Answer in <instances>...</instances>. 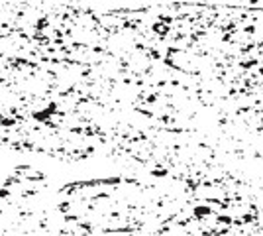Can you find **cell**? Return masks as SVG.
Segmentation results:
<instances>
[{"label":"cell","mask_w":263,"mask_h":236,"mask_svg":"<svg viewBox=\"0 0 263 236\" xmlns=\"http://www.w3.org/2000/svg\"><path fill=\"white\" fill-rule=\"evenodd\" d=\"M255 73H257V77L263 81V63H257V65H255Z\"/></svg>","instance_id":"1"}]
</instances>
